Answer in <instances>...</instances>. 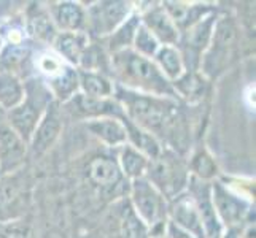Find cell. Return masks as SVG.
Returning a JSON list of instances; mask_svg holds the SVG:
<instances>
[{
	"mask_svg": "<svg viewBox=\"0 0 256 238\" xmlns=\"http://www.w3.org/2000/svg\"><path fill=\"white\" fill-rule=\"evenodd\" d=\"M126 118L142 130L156 137L161 143L169 145V149L178 153L183 143V114L180 105L174 99L138 94L114 84V94Z\"/></svg>",
	"mask_w": 256,
	"mask_h": 238,
	"instance_id": "6da1fadb",
	"label": "cell"
},
{
	"mask_svg": "<svg viewBox=\"0 0 256 238\" xmlns=\"http://www.w3.org/2000/svg\"><path fill=\"white\" fill-rule=\"evenodd\" d=\"M108 65L116 84L124 89L176 100L172 83L161 73L153 59L140 56L134 49H122L110 54Z\"/></svg>",
	"mask_w": 256,
	"mask_h": 238,
	"instance_id": "7a4b0ae2",
	"label": "cell"
},
{
	"mask_svg": "<svg viewBox=\"0 0 256 238\" xmlns=\"http://www.w3.org/2000/svg\"><path fill=\"white\" fill-rule=\"evenodd\" d=\"M54 102L46 84L40 78H30L24 83V99L16 108L6 113V122L26 143L30 138L42 121L46 108Z\"/></svg>",
	"mask_w": 256,
	"mask_h": 238,
	"instance_id": "3957f363",
	"label": "cell"
},
{
	"mask_svg": "<svg viewBox=\"0 0 256 238\" xmlns=\"http://www.w3.org/2000/svg\"><path fill=\"white\" fill-rule=\"evenodd\" d=\"M129 204L137 218L148 229L150 238L162 235L167 224V205L169 202L146 178L129 181Z\"/></svg>",
	"mask_w": 256,
	"mask_h": 238,
	"instance_id": "277c9868",
	"label": "cell"
},
{
	"mask_svg": "<svg viewBox=\"0 0 256 238\" xmlns=\"http://www.w3.org/2000/svg\"><path fill=\"white\" fill-rule=\"evenodd\" d=\"M190 176L188 162H184L178 153L164 148L160 156L150 161L145 178L162 194L167 202H170L186 191Z\"/></svg>",
	"mask_w": 256,
	"mask_h": 238,
	"instance_id": "5b68a950",
	"label": "cell"
},
{
	"mask_svg": "<svg viewBox=\"0 0 256 238\" xmlns=\"http://www.w3.org/2000/svg\"><path fill=\"white\" fill-rule=\"evenodd\" d=\"M32 176L28 169L0 175V223H13L29 211L32 204Z\"/></svg>",
	"mask_w": 256,
	"mask_h": 238,
	"instance_id": "8992f818",
	"label": "cell"
},
{
	"mask_svg": "<svg viewBox=\"0 0 256 238\" xmlns=\"http://www.w3.org/2000/svg\"><path fill=\"white\" fill-rule=\"evenodd\" d=\"M136 11L134 3L126 0H102L86 8L84 32L88 37L107 38Z\"/></svg>",
	"mask_w": 256,
	"mask_h": 238,
	"instance_id": "52a82bcc",
	"label": "cell"
},
{
	"mask_svg": "<svg viewBox=\"0 0 256 238\" xmlns=\"http://www.w3.org/2000/svg\"><path fill=\"white\" fill-rule=\"evenodd\" d=\"M216 16L218 14L215 10L180 32V38H178L176 48H178L180 54L183 57L184 68L190 70V72H198L199 70L202 56L206 54V51L210 46Z\"/></svg>",
	"mask_w": 256,
	"mask_h": 238,
	"instance_id": "ba28073f",
	"label": "cell"
},
{
	"mask_svg": "<svg viewBox=\"0 0 256 238\" xmlns=\"http://www.w3.org/2000/svg\"><path fill=\"white\" fill-rule=\"evenodd\" d=\"M212 200L222 227H240L244 223H252V202L245 200L239 192L232 191L223 181H212Z\"/></svg>",
	"mask_w": 256,
	"mask_h": 238,
	"instance_id": "9c48e42d",
	"label": "cell"
},
{
	"mask_svg": "<svg viewBox=\"0 0 256 238\" xmlns=\"http://www.w3.org/2000/svg\"><path fill=\"white\" fill-rule=\"evenodd\" d=\"M102 238H150L148 229L134 213L128 197L113 202L104 218Z\"/></svg>",
	"mask_w": 256,
	"mask_h": 238,
	"instance_id": "30bf717a",
	"label": "cell"
},
{
	"mask_svg": "<svg viewBox=\"0 0 256 238\" xmlns=\"http://www.w3.org/2000/svg\"><path fill=\"white\" fill-rule=\"evenodd\" d=\"M237 41V25L231 16L222 14L216 16L214 35H212L210 46L202 56L199 68L204 70V73H210L212 70H218L224 60L231 56V52Z\"/></svg>",
	"mask_w": 256,
	"mask_h": 238,
	"instance_id": "8fae6325",
	"label": "cell"
},
{
	"mask_svg": "<svg viewBox=\"0 0 256 238\" xmlns=\"http://www.w3.org/2000/svg\"><path fill=\"white\" fill-rule=\"evenodd\" d=\"M186 192L198 208V213L202 219V226H204L206 231V238H212L222 234L223 227L216 218L214 200H212V183L190 176Z\"/></svg>",
	"mask_w": 256,
	"mask_h": 238,
	"instance_id": "7c38bea8",
	"label": "cell"
},
{
	"mask_svg": "<svg viewBox=\"0 0 256 238\" xmlns=\"http://www.w3.org/2000/svg\"><path fill=\"white\" fill-rule=\"evenodd\" d=\"M62 108L59 102H52L43 114L34 135L29 142V149L35 157L45 154L56 143L60 132H62Z\"/></svg>",
	"mask_w": 256,
	"mask_h": 238,
	"instance_id": "4fadbf2b",
	"label": "cell"
},
{
	"mask_svg": "<svg viewBox=\"0 0 256 238\" xmlns=\"http://www.w3.org/2000/svg\"><path fill=\"white\" fill-rule=\"evenodd\" d=\"M68 111L75 114L76 118L86 119H96V118H116L122 119L126 116L124 110H122L121 103L114 99H92V97H86L82 92L75 94L67 103Z\"/></svg>",
	"mask_w": 256,
	"mask_h": 238,
	"instance_id": "5bb4252c",
	"label": "cell"
},
{
	"mask_svg": "<svg viewBox=\"0 0 256 238\" xmlns=\"http://www.w3.org/2000/svg\"><path fill=\"white\" fill-rule=\"evenodd\" d=\"M167 221L192 237L206 238L202 219L186 191L169 202V205H167Z\"/></svg>",
	"mask_w": 256,
	"mask_h": 238,
	"instance_id": "9a60e30c",
	"label": "cell"
},
{
	"mask_svg": "<svg viewBox=\"0 0 256 238\" xmlns=\"http://www.w3.org/2000/svg\"><path fill=\"white\" fill-rule=\"evenodd\" d=\"M28 153L29 145L8 126L6 121H0V175L22 169Z\"/></svg>",
	"mask_w": 256,
	"mask_h": 238,
	"instance_id": "2e32d148",
	"label": "cell"
},
{
	"mask_svg": "<svg viewBox=\"0 0 256 238\" xmlns=\"http://www.w3.org/2000/svg\"><path fill=\"white\" fill-rule=\"evenodd\" d=\"M140 22L153 33V37L160 41L161 46H176L178 45L180 32L176 25L166 13L162 5H153L138 13Z\"/></svg>",
	"mask_w": 256,
	"mask_h": 238,
	"instance_id": "e0dca14e",
	"label": "cell"
},
{
	"mask_svg": "<svg viewBox=\"0 0 256 238\" xmlns=\"http://www.w3.org/2000/svg\"><path fill=\"white\" fill-rule=\"evenodd\" d=\"M86 172H88L90 181L94 186L100 188L102 191L118 189L126 180L120 170L116 157H112L107 154H99L92 157L91 161L88 162Z\"/></svg>",
	"mask_w": 256,
	"mask_h": 238,
	"instance_id": "ac0fdd59",
	"label": "cell"
},
{
	"mask_svg": "<svg viewBox=\"0 0 256 238\" xmlns=\"http://www.w3.org/2000/svg\"><path fill=\"white\" fill-rule=\"evenodd\" d=\"M48 14L58 32H84L86 8L72 0L51 3Z\"/></svg>",
	"mask_w": 256,
	"mask_h": 238,
	"instance_id": "d6986e66",
	"label": "cell"
},
{
	"mask_svg": "<svg viewBox=\"0 0 256 238\" xmlns=\"http://www.w3.org/2000/svg\"><path fill=\"white\" fill-rule=\"evenodd\" d=\"M84 129L108 148H120L128 143L126 129L122 119L116 118H96L83 121Z\"/></svg>",
	"mask_w": 256,
	"mask_h": 238,
	"instance_id": "ffe728a7",
	"label": "cell"
},
{
	"mask_svg": "<svg viewBox=\"0 0 256 238\" xmlns=\"http://www.w3.org/2000/svg\"><path fill=\"white\" fill-rule=\"evenodd\" d=\"M88 46H90V37L86 32H59L52 41V51L75 68L80 65Z\"/></svg>",
	"mask_w": 256,
	"mask_h": 238,
	"instance_id": "44dd1931",
	"label": "cell"
},
{
	"mask_svg": "<svg viewBox=\"0 0 256 238\" xmlns=\"http://www.w3.org/2000/svg\"><path fill=\"white\" fill-rule=\"evenodd\" d=\"M116 149H118L116 161L122 176L128 181L145 178L150 167V159L145 154L137 151L136 148H132L129 143H124Z\"/></svg>",
	"mask_w": 256,
	"mask_h": 238,
	"instance_id": "7402d4cb",
	"label": "cell"
},
{
	"mask_svg": "<svg viewBox=\"0 0 256 238\" xmlns=\"http://www.w3.org/2000/svg\"><path fill=\"white\" fill-rule=\"evenodd\" d=\"M78 84H80V92L92 99H108L114 94V84L102 72L78 70Z\"/></svg>",
	"mask_w": 256,
	"mask_h": 238,
	"instance_id": "603a6c76",
	"label": "cell"
},
{
	"mask_svg": "<svg viewBox=\"0 0 256 238\" xmlns=\"http://www.w3.org/2000/svg\"><path fill=\"white\" fill-rule=\"evenodd\" d=\"M24 99V83L20 75L10 70H0V108L12 111Z\"/></svg>",
	"mask_w": 256,
	"mask_h": 238,
	"instance_id": "cb8c5ba5",
	"label": "cell"
},
{
	"mask_svg": "<svg viewBox=\"0 0 256 238\" xmlns=\"http://www.w3.org/2000/svg\"><path fill=\"white\" fill-rule=\"evenodd\" d=\"M206 79L199 72H190L186 70L178 79L172 81L176 99H184L188 103L199 102L206 92Z\"/></svg>",
	"mask_w": 256,
	"mask_h": 238,
	"instance_id": "d4e9b609",
	"label": "cell"
},
{
	"mask_svg": "<svg viewBox=\"0 0 256 238\" xmlns=\"http://www.w3.org/2000/svg\"><path fill=\"white\" fill-rule=\"evenodd\" d=\"M50 89L52 99L60 105L67 103L75 94L80 92V84H78V70L72 65H68L58 78L45 83Z\"/></svg>",
	"mask_w": 256,
	"mask_h": 238,
	"instance_id": "484cf974",
	"label": "cell"
},
{
	"mask_svg": "<svg viewBox=\"0 0 256 238\" xmlns=\"http://www.w3.org/2000/svg\"><path fill=\"white\" fill-rule=\"evenodd\" d=\"M26 35L34 38L38 43H45V45H52L56 35L59 33L58 29L52 24L48 11L37 10L28 17V22L24 25Z\"/></svg>",
	"mask_w": 256,
	"mask_h": 238,
	"instance_id": "4316f807",
	"label": "cell"
},
{
	"mask_svg": "<svg viewBox=\"0 0 256 238\" xmlns=\"http://www.w3.org/2000/svg\"><path fill=\"white\" fill-rule=\"evenodd\" d=\"M153 62L170 83L175 81V79H178L186 72L183 57L176 46H161L154 54Z\"/></svg>",
	"mask_w": 256,
	"mask_h": 238,
	"instance_id": "83f0119b",
	"label": "cell"
},
{
	"mask_svg": "<svg viewBox=\"0 0 256 238\" xmlns=\"http://www.w3.org/2000/svg\"><path fill=\"white\" fill-rule=\"evenodd\" d=\"M34 67L35 72L38 73L37 78H40L43 83H48L62 73L68 64L60 59L52 49H40L34 57Z\"/></svg>",
	"mask_w": 256,
	"mask_h": 238,
	"instance_id": "f1b7e54d",
	"label": "cell"
},
{
	"mask_svg": "<svg viewBox=\"0 0 256 238\" xmlns=\"http://www.w3.org/2000/svg\"><path fill=\"white\" fill-rule=\"evenodd\" d=\"M138 24H140V16L138 13L134 11L110 37L105 38L107 40V48L110 51V54L132 48V41H134V35H136Z\"/></svg>",
	"mask_w": 256,
	"mask_h": 238,
	"instance_id": "f546056e",
	"label": "cell"
},
{
	"mask_svg": "<svg viewBox=\"0 0 256 238\" xmlns=\"http://www.w3.org/2000/svg\"><path fill=\"white\" fill-rule=\"evenodd\" d=\"M188 169L191 176L208 183L214 181V178L218 175V167L215 159L206 149H199V151L192 154V157L188 162Z\"/></svg>",
	"mask_w": 256,
	"mask_h": 238,
	"instance_id": "4dcf8cb0",
	"label": "cell"
},
{
	"mask_svg": "<svg viewBox=\"0 0 256 238\" xmlns=\"http://www.w3.org/2000/svg\"><path fill=\"white\" fill-rule=\"evenodd\" d=\"M160 48H161L160 41H158L153 37V33L150 32L142 22H140L137 30H136L134 41H132V48L130 49H134L136 52H138V54L144 56V57L153 59Z\"/></svg>",
	"mask_w": 256,
	"mask_h": 238,
	"instance_id": "1f68e13d",
	"label": "cell"
},
{
	"mask_svg": "<svg viewBox=\"0 0 256 238\" xmlns=\"http://www.w3.org/2000/svg\"><path fill=\"white\" fill-rule=\"evenodd\" d=\"M166 235L169 238H196V237H192V235H190L186 232L180 231L178 227H175L169 221H167V224H166Z\"/></svg>",
	"mask_w": 256,
	"mask_h": 238,
	"instance_id": "d6a6232c",
	"label": "cell"
},
{
	"mask_svg": "<svg viewBox=\"0 0 256 238\" xmlns=\"http://www.w3.org/2000/svg\"><path fill=\"white\" fill-rule=\"evenodd\" d=\"M4 238H26V237L20 232H10V234H6Z\"/></svg>",
	"mask_w": 256,
	"mask_h": 238,
	"instance_id": "836d02e7",
	"label": "cell"
},
{
	"mask_svg": "<svg viewBox=\"0 0 256 238\" xmlns=\"http://www.w3.org/2000/svg\"><path fill=\"white\" fill-rule=\"evenodd\" d=\"M153 238H169V237H167V235H166V232H164L162 235H158V237H153Z\"/></svg>",
	"mask_w": 256,
	"mask_h": 238,
	"instance_id": "e575fe53",
	"label": "cell"
},
{
	"mask_svg": "<svg viewBox=\"0 0 256 238\" xmlns=\"http://www.w3.org/2000/svg\"><path fill=\"white\" fill-rule=\"evenodd\" d=\"M2 116H4V110L0 108V121H2Z\"/></svg>",
	"mask_w": 256,
	"mask_h": 238,
	"instance_id": "d590c367",
	"label": "cell"
},
{
	"mask_svg": "<svg viewBox=\"0 0 256 238\" xmlns=\"http://www.w3.org/2000/svg\"><path fill=\"white\" fill-rule=\"evenodd\" d=\"M220 235H222V234H220ZM220 235H216V237H212V238H220Z\"/></svg>",
	"mask_w": 256,
	"mask_h": 238,
	"instance_id": "8d00e7d4",
	"label": "cell"
}]
</instances>
